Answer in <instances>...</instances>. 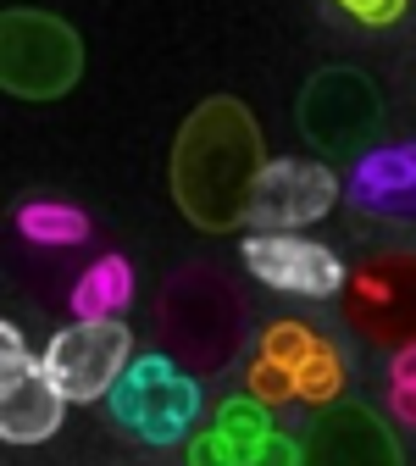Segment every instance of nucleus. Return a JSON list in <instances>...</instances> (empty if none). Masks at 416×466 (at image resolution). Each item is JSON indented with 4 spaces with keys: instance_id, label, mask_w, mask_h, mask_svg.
<instances>
[{
    "instance_id": "obj_12",
    "label": "nucleus",
    "mask_w": 416,
    "mask_h": 466,
    "mask_svg": "<svg viewBox=\"0 0 416 466\" xmlns=\"http://www.w3.org/2000/svg\"><path fill=\"white\" fill-rule=\"evenodd\" d=\"M300 466H405V455H400V439L389 433V422L372 405L333 400L306 428Z\"/></svg>"
},
{
    "instance_id": "obj_20",
    "label": "nucleus",
    "mask_w": 416,
    "mask_h": 466,
    "mask_svg": "<svg viewBox=\"0 0 416 466\" xmlns=\"http://www.w3.org/2000/svg\"><path fill=\"white\" fill-rule=\"evenodd\" d=\"M389 417H394L400 428H411V433H416V389L389 383Z\"/></svg>"
},
{
    "instance_id": "obj_19",
    "label": "nucleus",
    "mask_w": 416,
    "mask_h": 466,
    "mask_svg": "<svg viewBox=\"0 0 416 466\" xmlns=\"http://www.w3.org/2000/svg\"><path fill=\"white\" fill-rule=\"evenodd\" d=\"M339 6H344L355 23H367V28H389V23L405 12V0H339Z\"/></svg>"
},
{
    "instance_id": "obj_10",
    "label": "nucleus",
    "mask_w": 416,
    "mask_h": 466,
    "mask_svg": "<svg viewBox=\"0 0 416 466\" xmlns=\"http://www.w3.org/2000/svg\"><path fill=\"white\" fill-rule=\"evenodd\" d=\"M339 200V172L306 156H278L261 167L250 195V228L256 233H300L322 222Z\"/></svg>"
},
{
    "instance_id": "obj_21",
    "label": "nucleus",
    "mask_w": 416,
    "mask_h": 466,
    "mask_svg": "<svg viewBox=\"0 0 416 466\" xmlns=\"http://www.w3.org/2000/svg\"><path fill=\"white\" fill-rule=\"evenodd\" d=\"M389 383H405V389H416V344H400V350H389Z\"/></svg>"
},
{
    "instance_id": "obj_18",
    "label": "nucleus",
    "mask_w": 416,
    "mask_h": 466,
    "mask_svg": "<svg viewBox=\"0 0 416 466\" xmlns=\"http://www.w3.org/2000/svg\"><path fill=\"white\" fill-rule=\"evenodd\" d=\"M300 455H306V444L300 439H289V433H272L245 466H300Z\"/></svg>"
},
{
    "instance_id": "obj_11",
    "label": "nucleus",
    "mask_w": 416,
    "mask_h": 466,
    "mask_svg": "<svg viewBox=\"0 0 416 466\" xmlns=\"http://www.w3.org/2000/svg\"><path fill=\"white\" fill-rule=\"evenodd\" d=\"M239 261L256 283L278 289V295H300V300H333L344 295V261L317 245V239H300V233H250L239 245Z\"/></svg>"
},
{
    "instance_id": "obj_8",
    "label": "nucleus",
    "mask_w": 416,
    "mask_h": 466,
    "mask_svg": "<svg viewBox=\"0 0 416 466\" xmlns=\"http://www.w3.org/2000/svg\"><path fill=\"white\" fill-rule=\"evenodd\" d=\"M67 394L50 383L45 356H34L17 322L0 328V439L6 444H45L62 428Z\"/></svg>"
},
{
    "instance_id": "obj_1",
    "label": "nucleus",
    "mask_w": 416,
    "mask_h": 466,
    "mask_svg": "<svg viewBox=\"0 0 416 466\" xmlns=\"http://www.w3.org/2000/svg\"><path fill=\"white\" fill-rule=\"evenodd\" d=\"M261 167H267V150H261V128L250 106L233 95H211L178 128L167 184L178 211L200 233H233L250 222V195Z\"/></svg>"
},
{
    "instance_id": "obj_16",
    "label": "nucleus",
    "mask_w": 416,
    "mask_h": 466,
    "mask_svg": "<svg viewBox=\"0 0 416 466\" xmlns=\"http://www.w3.org/2000/svg\"><path fill=\"white\" fill-rule=\"evenodd\" d=\"M217 428H222L233 444H239L245 461L278 433V428H272V405H261L256 394H233V400H222V405H217Z\"/></svg>"
},
{
    "instance_id": "obj_3",
    "label": "nucleus",
    "mask_w": 416,
    "mask_h": 466,
    "mask_svg": "<svg viewBox=\"0 0 416 466\" xmlns=\"http://www.w3.org/2000/svg\"><path fill=\"white\" fill-rule=\"evenodd\" d=\"M344 356L339 344L317 328V322H300V317H283V322H267L261 339H256V356L245 367V394H256L261 405L283 411V405H333L344 400Z\"/></svg>"
},
{
    "instance_id": "obj_6",
    "label": "nucleus",
    "mask_w": 416,
    "mask_h": 466,
    "mask_svg": "<svg viewBox=\"0 0 416 466\" xmlns=\"http://www.w3.org/2000/svg\"><path fill=\"white\" fill-rule=\"evenodd\" d=\"M339 311L367 344H383V350L416 344V256L411 250L367 256L344 278Z\"/></svg>"
},
{
    "instance_id": "obj_9",
    "label": "nucleus",
    "mask_w": 416,
    "mask_h": 466,
    "mask_svg": "<svg viewBox=\"0 0 416 466\" xmlns=\"http://www.w3.org/2000/svg\"><path fill=\"white\" fill-rule=\"evenodd\" d=\"M378 89L367 73L355 67H322L306 89H300V128L317 150L344 156V150H361L367 134L378 128Z\"/></svg>"
},
{
    "instance_id": "obj_15",
    "label": "nucleus",
    "mask_w": 416,
    "mask_h": 466,
    "mask_svg": "<svg viewBox=\"0 0 416 466\" xmlns=\"http://www.w3.org/2000/svg\"><path fill=\"white\" fill-rule=\"evenodd\" d=\"M17 233L45 250H67V245L89 239V217L67 200H28V206H17Z\"/></svg>"
},
{
    "instance_id": "obj_4",
    "label": "nucleus",
    "mask_w": 416,
    "mask_h": 466,
    "mask_svg": "<svg viewBox=\"0 0 416 466\" xmlns=\"http://www.w3.org/2000/svg\"><path fill=\"white\" fill-rule=\"evenodd\" d=\"M106 405H111V422L123 433H134L139 444L167 450V444H189L195 439L206 394H200V378L189 367H178L167 350H145V356H134L128 372L117 378Z\"/></svg>"
},
{
    "instance_id": "obj_14",
    "label": "nucleus",
    "mask_w": 416,
    "mask_h": 466,
    "mask_svg": "<svg viewBox=\"0 0 416 466\" xmlns=\"http://www.w3.org/2000/svg\"><path fill=\"white\" fill-rule=\"evenodd\" d=\"M134 306V267L123 256H100L73 283V317L78 322H111Z\"/></svg>"
},
{
    "instance_id": "obj_17",
    "label": "nucleus",
    "mask_w": 416,
    "mask_h": 466,
    "mask_svg": "<svg viewBox=\"0 0 416 466\" xmlns=\"http://www.w3.org/2000/svg\"><path fill=\"white\" fill-rule=\"evenodd\" d=\"M189 466H245V455H239V444H233V439L211 422L206 433L189 439Z\"/></svg>"
},
{
    "instance_id": "obj_5",
    "label": "nucleus",
    "mask_w": 416,
    "mask_h": 466,
    "mask_svg": "<svg viewBox=\"0 0 416 466\" xmlns=\"http://www.w3.org/2000/svg\"><path fill=\"white\" fill-rule=\"evenodd\" d=\"M84 73V39L50 12L12 6L0 17V84L17 100H62Z\"/></svg>"
},
{
    "instance_id": "obj_13",
    "label": "nucleus",
    "mask_w": 416,
    "mask_h": 466,
    "mask_svg": "<svg viewBox=\"0 0 416 466\" xmlns=\"http://www.w3.org/2000/svg\"><path fill=\"white\" fill-rule=\"evenodd\" d=\"M344 200L378 222H416V139H389L355 156Z\"/></svg>"
},
{
    "instance_id": "obj_7",
    "label": "nucleus",
    "mask_w": 416,
    "mask_h": 466,
    "mask_svg": "<svg viewBox=\"0 0 416 466\" xmlns=\"http://www.w3.org/2000/svg\"><path fill=\"white\" fill-rule=\"evenodd\" d=\"M134 361V333L123 317L111 322H73L45 344V372L50 383L67 394V405H89L106 400L117 389V378Z\"/></svg>"
},
{
    "instance_id": "obj_2",
    "label": "nucleus",
    "mask_w": 416,
    "mask_h": 466,
    "mask_svg": "<svg viewBox=\"0 0 416 466\" xmlns=\"http://www.w3.org/2000/svg\"><path fill=\"white\" fill-rule=\"evenodd\" d=\"M156 339L178 367H189L195 378H217L250 344L245 295L217 267H178L156 300Z\"/></svg>"
}]
</instances>
